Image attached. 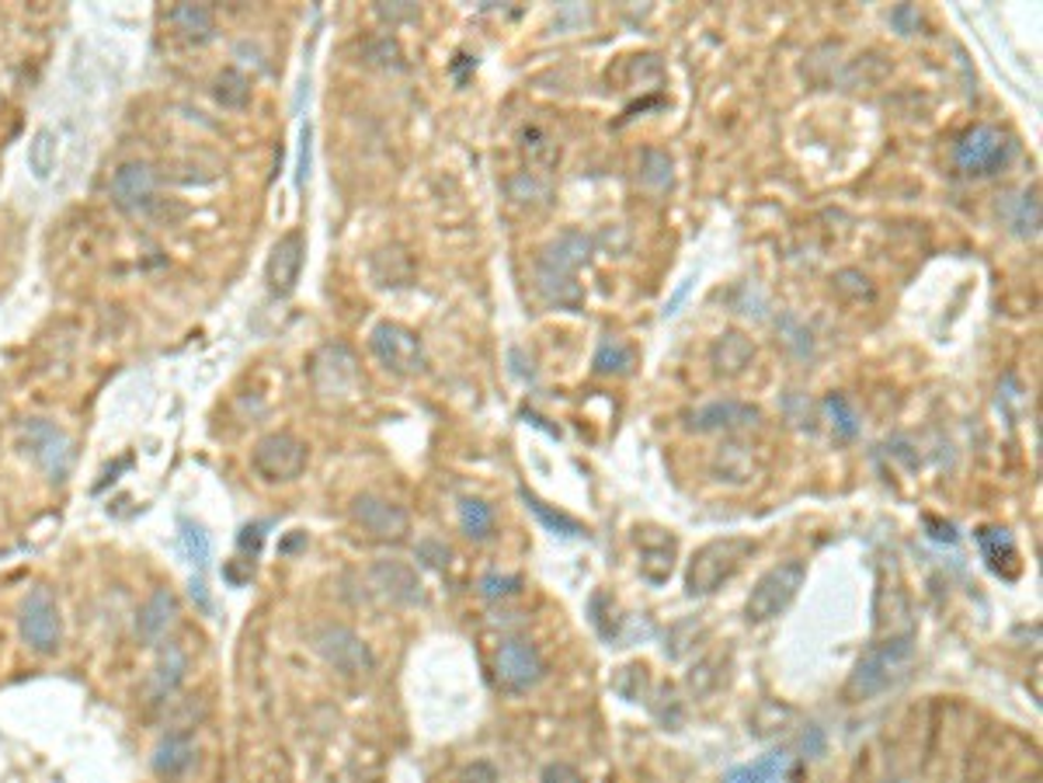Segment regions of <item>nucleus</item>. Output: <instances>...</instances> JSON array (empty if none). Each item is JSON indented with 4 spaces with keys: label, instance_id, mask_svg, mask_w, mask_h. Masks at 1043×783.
<instances>
[{
    "label": "nucleus",
    "instance_id": "nucleus-1",
    "mask_svg": "<svg viewBox=\"0 0 1043 783\" xmlns=\"http://www.w3.org/2000/svg\"><path fill=\"white\" fill-rule=\"evenodd\" d=\"M591 254H595V237L585 230H564L561 237H553L536 258L540 296L553 303V307L578 311L585 303V293L578 282H574V272H578Z\"/></svg>",
    "mask_w": 1043,
    "mask_h": 783
},
{
    "label": "nucleus",
    "instance_id": "nucleus-2",
    "mask_svg": "<svg viewBox=\"0 0 1043 783\" xmlns=\"http://www.w3.org/2000/svg\"><path fill=\"white\" fill-rule=\"evenodd\" d=\"M915 659V638L901 634V638H887L880 644H873L867 655H862L852 668V676L846 683V700L849 704H862L880 696L887 686H894L904 668Z\"/></svg>",
    "mask_w": 1043,
    "mask_h": 783
},
{
    "label": "nucleus",
    "instance_id": "nucleus-3",
    "mask_svg": "<svg viewBox=\"0 0 1043 783\" xmlns=\"http://www.w3.org/2000/svg\"><path fill=\"white\" fill-rule=\"evenodd\" d=\"M759 543L748 536H724V540H709L706 547H699L685 568V592L689 596H714L717 589L735 578L745 564L754 557Z\"/></svg>",
    "mask_w": 1043,
    "mask_h": 783
},
{
    "label": "nucleus",
    "instance_id": "nucleus-4",
    "mask_svg": "<svg viewBox=\"0 0 1043 783\" xmlns=\"http://www.w3.org/2000/svg\"><path fill=\"white\" fill-rule=\"evenodd\" d=\"M1019 143L998 126H970L953 143V164H957L967 178H988V174H998L1002 167L1012 164Z\"/></svg>",
    "mask_w": 1043,
    "mask_h": 783
},
{
    "label": "nucleus",
    "instance_id": "nucleus-5",
    "mask_svg": "<svg viewBox=\"0 0 1043 783\" xmlns=\"http://www.w3.org/2000/svg\"><path fill=\"white\" fill-rule=\"evenodd\" d=\"M804 581H807V564L804 561L793 557V561L775 564V568H769L759 581H754V589H751V596L745 602V617L751 623L775 620L780 613H786L796 596H801Z\"/></svg>",
    "mask_w": 1043,
    "mask_h": 783
},
{
    "label": "nucleus",
    "instance_id": "nucleus-6",
    "mask_svg": "<svg viewBox=\"0 0 1043 783\" xmlns=\"http://www.w3.org/2000/svg\"><path fill=\"white\" fill-rule=\"evenodd\" d=\"M21 439V453L32 456L35 467L50 477L53 485H63L66 474L74 467V443L59 425H53L50 418H29L18 428Z\"/></svg>",
    "mask_w": 1043,
    "mask_h": 783
},
{
    "label": "nucleus",
    "instance_id": "nucleus-7",
    "mask_svg": "<svg viewBox=\"0 0 1043 783\" xmlns=\"http://www.w3.org/2000/svg\"><path fill=\"white\" fill-rule=\"evenodd\" d=\"M314 651L330 668L341 672V676H348V679H366L376 672V659H372L369 644L355 634L351 627H341V623L317 627L314 630Z\"/></svg>",
    "mask_w": 1043,
    "mask_h": 783
},
{
    "label": "nucleus",
    "instance_id": "nucleus-8",
    "mask_svg": "<svg viewBox=\"0 0 1043 783\" xmlns=\"http://www.w3.org/2000/svg\"><path fill=\"white\" fill-rule=\"evenodd\" d=\"M306 464H309L306 443L296 439V435H290V432L264 435V439H258L254 449H251V467H254V474L261 477V481H269V485L296 481V477H303Z\"/></svg>",
    "mask_w": 1043,
    "mask_h": 783
},
{
    "label": "nucleus",
    "instance_id": "nucleus-9",
    "mask_svg": "<svg viewBox=\"0 0 1043 783\" xmlns=\"http://www.w3.org/2000/svg\"><path fill=\"white\" fill-rule=\"evenodd\" d=\"M18 627H21V641H25L35 655H56L63 641V620H59V606L50 585H35L25 596Z\"/></svg>",
    "mask_w": 1043,
    "mask_h": 783
},
{
    "label": "nucleus",
    "instance_id": "nucleus-10",
    "mask_svg": "<svg viewBox=\"0 0 1043 783\" xmlns=\"http://www.w3.org/2000/svg\"><path fill=\"white\" fill-rule=\"evenodd\" d=\"M369 348H372V356L396 377H417V373H425V366H428L421 338L396 320L376 324L372 335H369Z\"/></svg>",
    "mask_w": 1043,
    "mask_h": 783
},
{
    "label": "nucleus",
    "instance_id": "nucleus-11",
    "mask_svg": "<svg viewBox=\"0 0 1043 783\" xmlns=\"http://www.w3.org/2000/svg\"><path fill=\"white\" fill-rule=\"evenodd\" d=\"M546 676V662L529 641H504L495 655V679L508 693H525Z\"/></svg>",
    "mask_w": 1043,
    "mask_h": 783
},
{
    "label": "nucleus",
    "instance_id": "nucleus-12",
    "mask_svg": "<svg viewBox=\"0 0 1043 783\" xmlns=\"http://www.w3.org/2000/svg\"><path fill=\"white\" fill-rule=\"evenodd\" d=\"M108 195H112L116 209H122L129 216H146L153 206H157V174H153V167L143 161H126L112 174Z\"/></svg>",
    "mask_w": 1043,
    "mask_h": 783
},
{
    "label": "nucleus",
    "instance_id": "nucleus-13",
    "mask_svg": "<svg viewBox=\"0 0 1043 783\" xmlns=\"http://www.w3.org/2000/svg\"><path fill=\"white\" fill-rule=\"evenodd\" d=\"M351 519L372 536V540H404L411 533V515L380 494H359L351 502Z\"/></svg>",
    "mask_w": 1043,
    "mask_h": 783
},
{
    "label": "nucleus",
    "instance_id": "nucleus-14",
    "mask_svg": "<svg viewBox=\"0 0 1043 783\" xmlns=\"http://www.w3.org/2000/svg\"><path fill=\"white\" fill-rule=\"evenodd\" d=\"M303 261H306L303 233L290 230L285 237H279L272 254H269V265H264V282H269L272 296H279V300L293 296L296 282H300V272H303Z\"/></svg>",
    "mask_w": 1043,
    "mask_h": 783
},
{
    "label": "nucleus",
    "instance_id": "nucleus-15",
    "mask_svg": "<svg viewBox=\"0 0 1043 783\" xmlns=\"http://www.w3.org/2000/svg\"><path fill=\"white\" fill-rule=\"evenodd\" d=\"M369 585L393 606H421L425 602L421 575L404 561H376L369 568Z\"/></svg>",
    "mask_w": 1043,
    "mask_h": 783
},
{
    "label": "nucleus",
    "instance_id": "nucleus-16",
    "mask_svg": "<svg viewBox=\"0 0 1043 783\" xmlns=\"http://www.w3.org/2000/svg\"><path fill=\"white\" fill-rule=\"evenodd\" d=\"M759 422H762V411L741 401H714L689 415L693 432H735V428H748Z\"/></svg>",
    "mask_w": 1043,
    "mask_h": 783
},
{
    "label": "nucleus",
    "instance_id": "nucleus-17",
    "mask_svg": "<svg viewBox=\"0 0 1043 783\" xmlns=\"http://www.w3.org/2000/svg\"><path fill=\"white\" fill-rule=\"evenodd\" d=\"M177 623V599L171 589H153V596L143 602L137 617V634L146 648H157L167 641V634Z\"/></svg>",
    "mask_w": 1043,
    "mask_h": 783
},
{
    "label": "nucleus",
    "instance_id": "nucleus-18",
    "mask_svg": "<svg viewBox=\"0 0 1043 783\" xmlns=\"http://www.w3.org/2000/svg\"><path fill=\"white\" fill-rule=\"evenodd\" d=\"M974 540H978L981 557L995 575H1002L1009 581L1019 575V547H1015V536L1006 526H981L974 533Z\"/></svg>",
    "mask_w": 1043,
    "mask_h": 783
},
{
    "label": "nucleus",
    "instance_id": "nucleus-19",
    "mask_svg": "<svg viewBox=\"0 0 1043 783\" xmlns=\"http://www.w3.org/2000/svg\"><path fill=\"white\" fill-rule=\"evenodd\" d=\"M188 676V651L182 644L167 641L157 665H153V676H150V696L153 700H171L177 693V686L185 683Z\"/></svg>",
    "mask_w": 1043,
    "mask_h": 783
},
{
    "label": "nucleus",
    "instance_id": "nucleus-20",
    "mask_svg": "<svg viewBox=\"0 0 1043 783\" xmlns=\"http://www.w3.org/2000/svg\"><path fill=\"white\" fill-rule=\"evenodd\" d=\"M195 738L192 735H177L167 731L161 738V746L153 749V773L157 776H182L195 766Z\"/></svg>",
    "mask_w": 1043,
    "mask_h": 783
},
{
    "label": "nucleus",
    "instance_id": "nucleus-21",
    "mask_svg": "<svg viewBox=\"0 0 1043 783\" xmlns=\"http://www.w3.org/2000/svg\"><path fill=\"white\" fill-rule=\"evenodd\" d=\"M751 359H754V345H751V338H745L738 331L720 335L714 341V348H709V362H714V369L720 377L745 373V369L751 366Z\"/></svg>",
    "mask_w": 1043,
    "mask_h": 783
},
{
    "label": "nucleus",
    "instance_id": "nucleus-22",
    "mask_svg": "<svg viewBox=\"0 0 1043 783\" xmlns=\"http://www.w3.org/2000/svg\"><path fill=\"white\" fill-rule=\"evenodd\" d=\"M167 21L185 42H198V46L209 42L216 32V14L209 4H174L167 8Z\"/></svg>",
    "mask_w": 1043,
    "mask_h": 783
},
{
    "label": "nucleus",
    "instance_id": "nucleus-23",
    "mask_svg": "<svg viewBox=\"0 0 1043 783\" xmlns=\"http://www.w3.org/2000/svg\"><path fill=\"white\" fill-rule=\"evenodd\" d=\"M786 770H790V755L780 749V752H765L748 766H735L724 776V783H775Z\"/></svg>",
    "mask_w": 1043,
    "mask_h": 783
},
{
    "label": "nucleus",
    "instance_id": "nucleus-24",
    "mask_svg": "<svg viewBox=\"0 0 1043 783\" xmlns=\"http://www.w3.org/2000/svg\"><path fill=\"white\" fill-rule=\"evenodd\" d=\"M522 498H525V505H529L532 512H536V519L543 522V526H546L553 536L578 540V536H585V533H588L578 519H571V515H564V512H557V509H550V505H546V502H540V498L532 494V491H525V488H522Z\"/></svg>",
    "mask_w": 1043,
    "mask_h": 783
},
{
    "label": "nucleus",
    "instance_id": "nucleus-25",
    "mask_svg": "<svg viewBox=\"0 0 1043 783\" xmlns=\"http://www.w3.org/2000/svg\"><path fill=\"white\" fill-rule=\"evenodd\" d=\"M213 95L224 108H243L251 101V80H248V74H240L237 67H224L216 74Z\"/></svg>",
    "mask_w": 1043,
    "mask_h": 783
},
{
    "label": "nucleus",
    "instance_id": "nucleus-26",
    "mask_svg": "<svg viewBox=\"0 0 1043 783\" xmlns=\"http://www.w3.org/2000/svg\"><path fill=\"white\" fill-rule=\"evenodd\" d=\"M459 526L470 540H487L495 533V512L484 498H463L459 502Z\"/></svg>",
    "mask_w": 1043,
    "mask_h": 783
},
{
    "label": "nucleus",
    "instance_id": "nucleus-27",
    "mask_svg": "<svg viewBox=\"0 0 1043 783\" xmlns=\"http://www.w3.org/2000/svg\"><path fill=\"white\" fill-rule=\"evenodd\" d=\"M591 366H595L598 377H623V373H630V369H633V348L609 338V341L598 345Z\"/></svg>",
    "mask_w": 1043,
    "mask_h": 783
},
{
    "label": "nucleus",
    "instance_id": "nucleus-28",
    "mask_svg": "<svg viewBox=\"0 0 1043 783\" xmlns=\"http://www.w3.org/2000/svg\"><path fill=\"white\" fill-rule=\"evenodd\" d=\"M522 154L532 167H553L561 161V146L553 143L540 126L522 129Z\"/></svg>",
    "mask_w": 1043,
    "mask_h": 783
},
{
    "label": "nucleus",
    "instance_id": "nucleus-29",
    "mask_svg": "<svg viewBox=\"0 0 1043 783\" xmlns=\"http://www.w3.org/2000/svg\"><path fill=\"white\" fill-rule=\"evenodd\" d=\"M29 167H32V174L39 182H46L53 174V167H56V133L50 126H42L39 133L32 137V143H29Z\"/></svg>",
    "mask_w": 1043,
    "mask_h": 783
},
{
    "label": "nucleus",
    "instance_id": "nucleus-30",
    "mask_svg": "<svg viewBox=\"0 0 1043 783\" xmlns=\"http://www.w3.org/2000/svg\"><path fill=\"white\" fill-rule=\"evenodd\" d=\"M177 540H182V551H185V557H188V564L192 568H198L203 572L206 564H209V554H213V543H209V533L198 526V522H192V519H182V533H177Z\"/></svg>",
    "mask_w": 1043,
    "mask_h": 783
},
{
    "label": "nucleus",
    "instance_id": "nucleus-31",
    "mask_svg": "<svg viewBox=\"0 0 1043 783\" xmlns=\"http://www.w3.org/2000/svg\"><path fill=\"white\" fill-rule=\"evenodd\" d=\"M825 407H828V415H832V425H835V432L841 435V439H856L859 425H856V411L849 407V401L841 398V394H828Z\"/></svg>",
    "mask_w": 1043,
    "mask_h": 783
},
{
    "label": "nucleus",
    "instance_id": "nucleus-32",
    "mask_svg": "<svg viewBox=\"0 0 1043 783\" xmlns=\"http://www.w3.org/2000/svg\"><path fill=\"white\" fill-rule=\"evenodd\" d=\"M640 178L648 182V185H658V188H664L672 182V161H669V154H658V150H648L643 154V171H640Z\"/></svg>",
    "mask_w": 1043,
    "mask_h": 783
},
{
    "label": "nucleus",
    "instance_id": "nucleus-33",
    "mask_svg": "<svg viewBox=\"0 0 1043 783\" xmlns=\"http://www.w3.org/2000/svg\"><path fill=\"white\" fill-rule=\"evenodd\" d=\"M519 589H522V578H519V575H498V572H491V575L480 578V596H484V599H504V596H515Z\"/></svg>",
    "mask_w": 1043,
    "mask_h": 783
},
{
    "label": "nucleus",
    "instance_id": "nucleus-34",
    "mask_svg": "<svg viewBox=\"0 0 1043 783\" xmlns=\"http://www.w3.org/2000/svg\"><path fill=\"white\" fill-rule=\"evenodd\" d=\"M264 530H269V522H251V526H243L240 536H237V547H240L243 554L258 557L261 543H264Z\"/></svg>",
    "mask_w": 1043,
    "mask_h": 783
},
{
    "label": "nucleus",
    "instance_id": "nucleus-35",
    "mask_svg": "<svg viewBox=\"0 0 1043 783\" xmlns=\"http://www.w3.org/2000/svg\"><path fill=\"white\" fill-rule=\"evenodd\" d=\"M376 18H380L383 25H401V21L417 18V8L414 4H376Z\"/></svg>",
    "mask_w": 1043,
    "mask_h": 783
},
{
    "label": "nucleus",
    "instance_id": "nucleus-36",
    "mask_svg": "<svg viewBox=\"0 0 1043 783\" xmlns=\"http://www.w3.org/2000/svg\"><path fill=\"white\" fill-rule=\"evenodd\" d=\"M540 783H585L582 770L571 763H550L540 776Z\"/></svg>",
    "mask_w": 1043,
    "mask_h": 783
},
{
    "label": "nucleus",
    "instance_id": "nucleus-37",
    "mask_svg": "<svg viewBox=\"0 0 1043 783\" xmlns=\"http://www.w3.org/2000/svg\"><path fill=\"white\" fill-rule=\"evenodd\" d=\"M453 783H498V770L491 763H470L463 766Z\"/></svg>",
    "mask_w": 1043,
    "mask_h": 783
},
{
    "label": "nucleus",
    "instance_id": "nucleus-38",
    "mask_svg": "<svg viewBox=\"0 0 1043 783\" xmlns=\"http://www.w3.org/2000/svg\"><path fill=\"white\" fill-rule=\"evenodd\" d=\"M417 557L425 564H432V568H446V564H449V547H442V543H435V540H421L417 543Z\"/></svg>",
    "mask_w": 1043,
    "mask_h": 783
},
{
    "label": "nucleus",
    "instance_id": "nucleus-39",
    "mask_svg": "<svg viewBox=\"0 0 1043 783\" xmlns=\"http://www.w3.org/2000/svg\"><path fill=\"white\" fill-rule=\"evenodd\" d=\"M306 167H309V126H303V146H300V185L306 178Z\"/></svg>",
    "mask_w": 1043,
    "mask_h": 783
},
{
    "label": "nucleus",
    "instance_id": "nucleus-40",
    "mask_svg": "<svg viewBox=\"0 0 1043 783\" xmlns=\"http://www.w3.org/2000/svg\"><path fill=\"white\" fill-rule=\"evenodd\" d=\"M887 783H912V780H887Z\"/></svg>",
    "mask_w": 1043,
    "mask_h": 783
}]
</instances>
